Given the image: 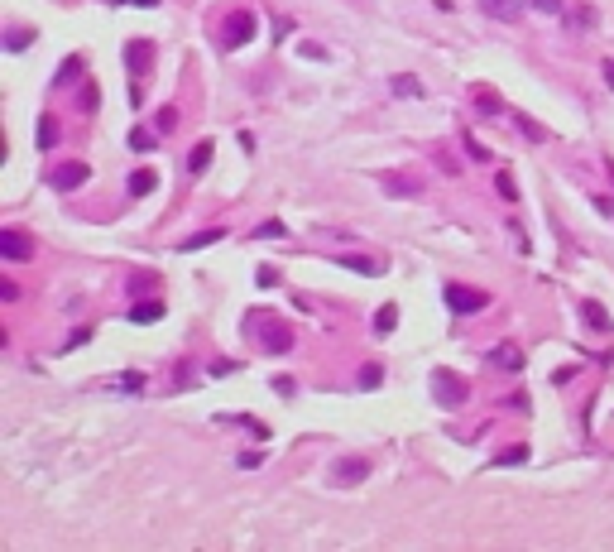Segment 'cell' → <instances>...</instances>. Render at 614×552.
Segmentation results:
<instances>
[{"label":"cell","mask_w":614,"mask_h":552,"mask_svg":"<svg viewBox=\"0 0 614 552\" xmlns=\"http://www.w3.org/2000/svg\"><path fill=\"white\" fill-rule=\"evenodd\" d=\"M394 327H399V303H384L379 312H374V331H379V336H389Z\"/></svg>","instance_id":"e0dca14e"},{"label":"cell","mask_w":614,"mask_h":552,"mask_svg":"<svg viewBox=\"0 0 614 552\" xmlns=\"http://www.w3.org/2000/svg\"><path fill=\"white\" fill-rule=\"evenodd\" d=\"M0 298H5V303H15V298H20V288H15V278H0Z\"/></svg>","instance_id":"1f68e13d"},{"label":"cell","mask_w":614,"mask_h":552,"mask_svg":"<svg viewBox=\"0 0 614 552\" xmlns=\"http://www.w3.org/2000/svg\"><path fill=\"white\" fill-rule=\"evenodd\" d=\"M72 72H82V58H68V63H63V68H58V82H68V77H72Z\"/></svg>","instance_id":"f546056e"},{"label":"cell","mask_w":614,"mask_h":552,"mask_svg":"<svg viewBox=\"0 0 614 552\" xmlns=\"http://www.w3.org/2000/svg\"><path fill=\"white\" fill-rule=\"evenodd\" d=\"M0 255H5V259H29V255H34V240H29L25 231L5 226V231H0Z\"/></svg>","instance_id":"8992f818"},{"label":"cell","mask_w":614,"mask_h":552,"mask_svg":"<svg viewBox=\"0 0 614 552\" xmlns=\"http://www.w3.org/2000/svg\"><path fill=\"white\" fill-rule=\"evenodd\" d=\"M379 188L389 197H423V178H413V173H403V168H384V173H379Z\"/></svg>","instance_id":"3957f363"},{"label":"cell","mask_w":614,"mask_h":552,"mask_svg":"<svg viewBox=\"0 0 614 552\" xmlns=\"http://www.w3.org/2000/svg\"><path fill=\"white\" fill-rule=\"evenodd\" d=\"M341 264H346V269H360V274H379V264L365 259V255H341Z\"/></svg>","instance_id":"cb8c5ba5"},{"label":"cell","mask_w":614,"mask_h":552,"mask_svg":"<svg viewBox=\"0 0 614 552\" xmlns=\"http://www.w3.org/2000/svg\"><path fill=\"white\" fill-rule=\"evenodd\" d=\"M125 63H130V72H149V63H154V44H144V39H130L125 44Z\"/></svg>","instance_id":"ba28073f"},{"label":"cell","mask_w":614,"mask_h":552,"mask_svg":"<svg viewBox=\"0 0 614 552\" xmlns=\"http://www.w3.org/2000/svg\"><path fill=\"white\" fill-rule=\"evenodd\" d=\"M480 10H485V15H494V20H509V25L523 15V5H518V0H480Z\"/></svg>","instance_id":"8fae6325"},{"label":"cell","mask_w":614,"mask_h":552,"mask_svg":"<svg viewBox=\"0 0 614 552\" xmlns=\"http://www.w3.org/2000/svg\"><path fill=\"white\" fill-rule=\"evenodd\" d=\"M518 461H528V447L518 442V447H509V451H499L494 456V466H518Z\"/></svg>","instance_id":"603a6c76"},{"label":"cell","mask_w":614,"mask_h":552,"mask_svg":"<svg viewBox=\"0 0 614 552\" xmlns=\"http://www.w3.org/2000/svg\"><path fill=\"white\" fill-rule=\"evenodd\" d=\"M173 125H178V110L163 106V110H159V130H173Z\"/></svg>","instance_id":"4dcf8cb0"},{"label":"cell","mask_w":614,"mask_h":552,"mask_svg":"<svg viewBox=\"0 0 614 552\" xmlns=\"http://www.w3.org/2000/svg\"><path fill=\"white\" fill-rule=\"evenodd\" d=\"M518 125H523V135H528V139H547V130H542L537 120H528V115H518Z\"/></svg>","instance_id":"4316f807"},{"label":"cell","mask_w":614,"mask_h":552,"mask_svg":"<svg viewBox=\"0 0 614 552\" xmlns=\"http://www.w3.org/2000/svg\"><path fill=\"white\" fill-rule=\"evenodd\" d=\"M212 154H216V144H212V139H202V144H197V149L187 154V173H207Z\"/></svg>","instance_id":"4fadbf2b"},{"label":"cell","mask_w":614,"mask_h":552,"mask_svg":"<svg viewBox=\"0 0 614 552\" xmlns=\"http://www.w3.org/2000/svg\"><path fill=\"white\" fill-rule=\"evenodd\" d=\"M288 346H293V331L283 327V322H269V327H264V351H274V356H283Z\"/></svg>","instance_id":"9c48e42d"},{"label":"cell","mask_w":614,"mask_h":552,"mask_svg":"<svg viewBox=\"0 0 614 552\" xmlns=\"http://www.w3.org/2000/svg\"><path fill=\"white\" fill-rule=\"evenodd\" d=\"M394 96H403V101H418V96H428V86H423V77H413V72H399L394 77Z\"/></svg>","instance_id":"30bf717a"},{"label":"cell","mask_w":614,"mask_h":552,"mask_svg":"<svg viewBox=\"0 0 614 552\" xmlns=\"http://www.w3.org/2000/svg\"><path fill=\"white\" fill-rule=\"evenodd\" d=\"M432 394H437L442 409H461V404L471 399V385H466L456 370H432Z\"/></svg>","instance_id":"6da1fadb"},{"label":"cell","mask_w":614,"mask_h":552,"mask_svg":"<svg viewBox=\"0 0 614 552\" xmlns=\"http://www.w3.org/2000/svg\"><path fill=\"white\" fill-rule=\"evenodd\" d=\"M494 183H499V193H504L509 202H513V197H518V183H513V178H509V173H499V178H494Z\"/></svg>","instance_id":"f1b7e54d"},{"label":"cell","mask_w":614,"mask_h":552,"mask_svg":"<svg viewBox=\"0 0 614 552\" xmlns=\"http://www.w3.org/2000/svg\"><path fill=\"white\" fill-rule=\"evenodd\" d=\"M87 178H91V168L82 164V159H68V164H58L53 173H49V183H53L58 193H72V188H82Z\"/></svg>","instance_id":"277c9868"},{"label":"cell","mask_w":614,"mask_h":552,"mask_svg":"<svg viewBox=\"0 0 614 552\" xmlns=\"http://www.w3.org/2000/svg\"><path fill=\"white\" fill-rule=\"evenodd\" d=\"M533 10H542V15H561L566 10V0H528Z\"/></svg>","instance_id":"484cf974"},{"label":"cell","mask_w":614,"mask_h":552,"mask_svg":"<svg viewBox=\"0 0 614 552\" xmlns=\"http://www.w3.org/2000/svg\"><path fill=\"white\" fill-rule=\"evenodd\" d=\"M221 236H226V231H197V236H187L178 250H207V245H216Z\"/></svg>","instance_id":"d6986e66"},{"label":"cell","mask_w":614,"mask_h":552,"mask_svg":"<svg viewBox=\"0 0 614 552\" xmlns=\"http://www.w3.org/2000/svg\"><path fill=\"white\" fill-rule=\"evenodd\" d=\"M34 144H39V149H53V144H58V120H53V115H39V130H34Z\"/></svg>","instance_id":"9a60e30c"},{"label":"cell","mask_w":614,"mask_h":552,"mask_svg":"<svg viewBox=\"0 0 614 552\" xmlns=\"http://www.w3.org/2000/svg\"><path fill=\"white\" fill-rule=\"evenodd\" d=\"M130 149H139V154H144V149H154V135H149V130H134V135H130Z\"/></svg>","instance_id":"83f0119b"},{"label":"cell","mask_w":614,"mask_h":552,"mask_svg":"<svg viewBox=\"0 0 614 552\" xmlns=\"http://www.w3.org/2000/svg\"><path fill=\"white\" fill-rule=\"evenodd\" d=\"M475 106H480V115H499V96L480 91V96H475Z\"/></svg>","instance_id":"d4e9b609"},{"label":"cell","mask_w":614,"mask_h":552,"mask_svg":"<svg viewBox=\"0 0 614 552\" xmlns=\"http://www.w3.org/2000/svg\"><path fill=\"white\" fill-rule=\"evenodd\" d=\"M447 307L452 312H485L490 307V293H480V288H466V283H447Z\"/></svg>","instance_id":"7a4b0ae2"},{"label":"cell","mask_w":614,"mask_h":552,"mask_svg":"<svg viewBox=\"0 0 614 552\" xmlns=\"http://www.w3.org/2000/svg\"><path fill=\"white\" fill-rule=\"evenodd\" d=\"M490 360H494V365H504V370H523L518 346H494V351H490Z\"/></svg>","instance_id":"ac0fdd59"},{"label":"cell","mask_w":614,"mask_h":552,"mask_svg":"<svg viewBox=\"0 0 614 552\" xmlns=\"http://www.w3.org/2000/svg\"><path fill=\"white\" fill-rule=\"evenodd\" d=\"M154 183H159L154 168H134V173H130V197H149V193H154Z\"/></svg>","instance_id":"5bb4252c"},{"label":"cell","mask_w":614,"mask_h":552,"mask_svg":"<svg viewBox=\"0 0 614 552\" xmlns=\"http://www.w3.org/2000/svg\"><path fill=\"white\" fill-rule=\"evenodd\" d=\"M163 317V303L154 298V303H134L130 307V322H139V327H149V322H159Z\"/></svg>","instance_id":"2e32d148"},{"label":"cell","mask_w":614,"mask_h":552,"mask_svg":"<svg viewBox=\"0 0 614 552\" xmlns=\"http://www.w3.org/2000/svg\"><path fill=\"white\" fill-rule=\"evenodd\" d=\"M255 15H250V10H236V15H231V20H226V49H245V44H250V39H255Z\"/></svg>","instance_id":"5b68a950"},{"label":"cell","mask_w":614,"mask_h":552,"mask_svg":"<svg viewBox=\"0 0 614 552\" xmlns=\"http://www.w3.org/2000/svg\"><path fill=\"white\" fill-rule=\"evenodd\" d=\"M25 44H34V29H10V34H5V49H10V53H20Z\"/></svg>","instance_id":"7402d4cb"},{"label":"cell","mask_w":614,"mask_h":552,"mask_svg":"<svg viewBox=\"0 0 614 552\" xmlns=\"http://www.w3.org/2000/svg\"><path fill=\"white\" fill-rule=\"evenodd\" d=\"M605 77H610V82H614V63H605Z\"/></svg>","instance_id":"d6a6232c"},{"label":"cell","mask_w":614,"mask_h":552,"mask_svg":"<svg viewBox=\"0 0 614 552\" xmlns=\"http://www.w3.org/2000/svg\"><path fill=\"white\" fill-rule=\"evenodd\" d=\"M461 144H466V154H471V159H480V164H490V149H485L480 139L471 135V130H461Z\"/></svg>","instance_id":"ffe728a7"},{"label":"cell","mask_w":614,"mask_h":552,"mask_svg":"<svg viewBox=\"0 0 614 552\" xmlns=\"http://www.w3.org/2000/svg\"><path fill=\"white\" fill-rule=\"evenodd\" d=\"M370 475V461H360V456H341L336 466H331V480L336 485H360Z\"/></svg>","instance_id":"52a82bcc"},{"label":"cell","mask_w":614,"mask_h":552,"mask_svg":"<svg viewBox=\"0 0 614 552\" xmlns=\"http://www.w3.org/2000/svg\"><path fill=\"white\" fill-rule=\"evenodd\" d=\"M581 317H586V327H595V331H610V327H614L610 312L595 303V298H586V303H581Z\"/></svg>","instance_id":"7c38bea8"},{"label":"cell","mask_w":614,"mask_h":552,"mask_svg":"<svg viewBox=\"0 0 614 552\" xmlns=\"http://www.w3.org/2000/svg\"><path fill=\"white\" fill-rule=\"evenodd\" d=\"M379 385H384V365H374V360H370V365L360 370V389H379Z\"/></svg>","instance_id":"44dd1931"}]
</instances>
